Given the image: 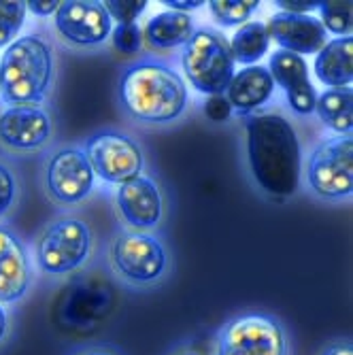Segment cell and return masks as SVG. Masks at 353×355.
<instances>
[{
	"label": "cell",
	"instance_id": "484cf974",
	"mask_svg": "<svg viewBox=\"0 0 353 355\" xmlns=\"http://www.w3.org/2000/svg\"><path fill=\"white\" fill-rule=\"evenodd\" d=\"M113 47L123 55H135L143 47V30L139 24H123L111 30Z\"/></svg>",
	"mask_w": 353,
	"mask_h": 355
},
{
	"label": "cell",
	"instance_id": "9a60e30c",
	"mask_svg": "<svg viewBox=\"0 0 353 355\" xmlns=\"http://www.w3.org/2000/svg\"><path fill=\"white\" fill-rule=\"evenodd\" d=\"M113 292L98 281H79L75 283L69 294L64 296L60 306V315L69 326L79 330L92 328L111 311Z\"/></svg>",
	"mask_w": 353,
	"mask_h": 355
},
{
	"label": "cell",
	"instance_id": "9c48e42d",
	"mask_svg": "<svg viewBox=\"0 0 353 355\" xmlns=\"http://www.w3.org/2000/svg\"><path fill=\"white\" fill-rule=\"evenodd\" d=\"M115 270L132 283H153L166 268V251L155 236L141 232L119 234L111 245Z\"/></svg>",
	"mask_w": 353,
	"mask_h": 355
},
{
	"label": "cell",
	"instance_id": "d6986e66",
	"mask_svg": "<svg viewBox=\"0 0 353 355\" xmlns=\"http://www.w3.org/2000/svg\"><path fill=\"white\" fill-rule=\"evenodd\" d=\"M313 71L328 87H349L353 81V41L341 37L319 49Z\"/></svg>",
	"mask_w": 353,
	"mask_h": 355
},
{
	"label": "cell",
	"instance_id": "ac0fdd59",
	"mask_svg": "<svg viewBox=\"0 0 353 355\" xmlns=\"http://www.w3.org/2000/svg\"><path fill=\"white\" fill-rule=\"evenodd\" d=\"M275 92V81L266 67L253 64V67H245L243 71L234 73L230 85L226 87V98L239 113H251L258 107H262Z\"/></svg>",
	"mask_w": 353,
	"mask_h": 355
},
{
	"label": "cell",
	"instance_id": "44dd1931",
	"mask_svg": "<svg viewBox=\"0 0 353 355\" xmlns=\"http://www.w3.org/2000/svg\"><path fill=\"white\" fill-rule=\"evenodd\" d=\"M315 113L330 130L349 137L353 128V92L351 87H330L317 96Z\"/></svg>",
	"mask_w": 353,
	"mask_h": 355
},
{
	"label": "cell",
	"instance_id": "cb8c5ba5",
	"mask_svg": "<svg viewBox=\"0 0 353 355\" xmlns=\"http://www.w3.org/2000/svg\"><path fill=\"white\" fill-rule=\"evenodd\" d=\"M26 3L0 0V49H7L17 37L26 21Z\"/></svg>",
	"mask_w": 353,
	"mask_h": 355
},
{
	"label": "cell",
	"instance_id": "4fadbf2b",
	"mask_svg": "<svg viewBox=\"0 0 353 355\" xmlns=\"http://www.w3.org/2000/svg\"><path fill=\"white\" fill-rule=\"evenodd\" d=\"M268 73L273 81L285 92V98L298 115L315 113L317 92L309 79V67L302 55L292 51H275L270 55Z\"/></svg>",
	"mask_w": 353,
	"mask_h": 355
},
{
	"label": "cell",
	"instance_id": "4316f807",
	"mask_svg": "<svg viewBox=\"0 0 353 355\" xmlns=\"http://www.w3.org/2000/svg\"><path fill=\"white\" fill-rule=\"evenodd\" d=\"M103 7L109 13L111 21L123 26V24H135L147 9V3L145 0H107V3H103Z\"/></svg>",
	"mask_w": 353,
	"mask_h": 355
},
{
	"label": "cell",
	"instance_id": "6da1fadb",
	"mask_svg": "<svg viewBox=\"0 0 353 355\" xmlns=\"http://www.w3.org/2000/svg\"><path fill=\"white\" fill-rule=\"evenodd\" d=\"M247 159L268 196H294L300 185V143L292 123L279 113L249 117L245 123Z\"/></svg>",
	"mask_w": 353,
	"mask_h": 355
},
{
	"label": "cell",
	"instance_id": "ffe728a7",
	"mask_svg": "<svg viewBox=\"0 0 353 355\" xmlns=\"http://www.w3.org/2000/svg\"><path fill=\"white\" fill-rule=\"evenodd\" d=\"M143 30V41L153 49H173L185 45L194 35V21L187 13L162 11L153 15Z\"/></svg>",
	"mask_w": 353,
	"mask_h": 355
},
{
	"label": "cell",
	"instance_id": "5b68a950",
	"mask_svg": "<svg viewBox=\"0 0 353 355\" xmlns=\"http://www.w3.org/2000/svg\"><path fill=\"white\" fill-rule=\"evenodd\" d=\"M92 251L89 225L75 217L51 221L37 243L39 266L49 275H67L79 268Z\"/></svg>",
	"mask_w": 353,
	"mask_h": 355
},
{
	"label": "cell",
	"instance_id": "f546056e",
	"mask_svg": "<svg viewBox=\"0 0 353 355\" xmlns=\"http://www.w3.org/2000/svg\"><path fill=\"white\" fill-rule=\"evenodd\" d=\"M279 9L283 13H298V15H311V11L319 9L322 3H313V0H279Z\"/></svg>",
	"mask_w": 353,
	"mask_h": 355
},
{
	"label": "cell",
	"instance_id": "d6a6232c",
	"mask_svg": "<svg viewBox=\"0 0 353 355\" xmlns=\"http://www.w3.org/2000/svg\"><path fill=\"white\" fill-rule=\"evenodd\" d=\"M319 355H353V349H351V345L349 343H343V340H338V343H332V345H328L322 353Z\"/></svg>",
	"mask_w": 353,
	"mask_h": 355
},
{
	"label": "cell",
	"instance_id": "4dcf8cb0",
	"mask_svg": "<svg viewBox=\"0 0 353 355\" xmlns=\"http://www.w3.org/2000/svg\"><path fill=\"white\" fill-rule=\"evenodd\" d=\"M58 5L60 3H55V0H30V3H26V11H32L35 15L47 17V15L58 11Z\"/></svg>",
	"mask_w": 353,
	"mask_h": 355
},
{
	"label": "cell",
	"instance_id": "603a6c76",
	"mask_svg": "<svg viewBox=\"0 0 353 355\" xmlns=\"http://www.w3.org/2000/svg\"><path fill=\"white\" fill-rule=\"evenodd\" d=\"M258 7V0H213L209 3L211 15L221 26H243V21H247Z\"/></svg>",
	"mask_w": 353,
	"mask_h": 355
},
{
	"label": "cell",
	"instance_id": "52a82bcc",
	"mask_svg": "<svg viewBox=\"0 0 353 355\" xmlns=\"http://www.w3.org/2000/svg\"><path fill=\"white\" fill-rule=\"evenodd\" d=\"M285 336L279 321L260 313L228 321L217 345V355H285Z\"/></svg>",
	"mask_w": 353,
	"mask_h": 355
},
{
	"label": "cell",
	"instance_id": "f1b7e54d",
	"mask_svg": "<svg viewBox=\"0 0 353 355\" xmlns=\"http://www.w3.org/2000/svg\"><path fill=\"white\" fill-rule=\"evenodd\" d=\"M205 115L207 119H211L213 123H221L230 119L232 115V107L226 98V94H215V96H209L207 103H205Z\"/></svg>",
	"mask_w": 353,
	"mask_h": 355
},
{
	"label": "cell",
	"instance_id": "ba28073f",
	"mask_svg": "<svg viewBox=\"0 0 353 355\" xmlns=\"http://www.w3.org/2000/svg\"><path fill=\"white\" fill-rule=\"evenodd\" d=\"M85 155L94 175L107 183H128L143 171L141 147L121 132H101L92 137Z\"/></svg>",
	"mask_w": 353,
	"mask_h": 355
},
{
	"label": "cell",
	"instance_id": "7c38bea8",
	"mask_svg": "<svg viewBox=\"0 0 353 355\" xmlns=\"http://www.w3.org/2000/svg\"><path fill=\"white\" fill-rule=\"evenodd\" d=\"M51 137V117L39 105H13L0 113V143L11 151H37Z\"/></svg>",
	"mask_w": 353,
	"mask_h": 355
},
{
	"label": "cell",
	"instance_id": "30bf717a",
	"mask_svg": "<svg viewBox=\"0 0 353 355\" xmlns=\"http://www.w3.org/2000/svg\"><path fill=\"white\" fill-rule=\"evenodd\" d=\"M53 24L64 41L79 47L105 43L113 30V21L103 3H83V0L60 3L53 13Z\"/></svg>",
	"mask_w": 353,
	"mask_h": 355
},
{
	"label": "cell",
	"instance_id": "e0dca14e",
	"mask_svg": "<svg viewBox=\"0 0 353 355\" xmlns=\"http://www.w3.org/2000/svg\"><path fill=\"white\" fill-rule=\"evenodd\" d=\"M117 207L123 219L135 228H155L162 219V196L157 185L147 177L121 183L117 189Z\"/></svg>",
	"mask_w": 353,
	"mask_h": 355
},
{
	"label": "cell",
	"instance_id": "3957f363",
	"mask_svg": "<svg viewBox=\"0 0 353 355\" xmlns=\"http://www.w3.org/2000/svg\"><path fill=\"white\" fill-rule=\"evenodd\" d=\"M53 49L41 35L15 39L0 60V98L7 105H39L53 81Z\"/></svg>",
	"mask_w": 353,
	"mask_h": 355
},
{
	"label": "cell",
	"instance_id": "d4e9b609",
	"mask_svg": "<svg viewBox=\"0 0 353 355\" xmlns=\"http://www.w3.org/2000/svg\"><path fill=\"white\" fill-rule=\"evenodd\" d=\"M322 26L326 32H332L338 39L351 35V3H322Z\"/></svg>",
	"mask_w": 353,
	"mask_h": 355
},
{
	"label": "cell",
	"instance_id": "8992f818",
	"mask_svg": "<svg viewBox=\"0 0 353 355\" xmlns=\"http://www.w3.org/2000/svg\"><path fill=\"white\" fill-rule=\"evenodd\" d=\"M309 185L322 198H347L353 189V141L334 137L317 145L309 159Z\"/></svg>",
	"mask_w": 353,
	"mask_h": 355
},
{
	"label": "cell",
	"instance_id": "e575fe53",
	"mask_svg": "<svg viewBox=\"0 0 353 355\" xmlns=\"http://www.w3.org/2000/svg\"><path fill=\"white\" fill-rule=\"evenodd\" d=\"M85 355H113V353H109V351H89Z\"/></svg>",
	"mask_w": 353,
	"mask_h": 355
},
{
	"label": "cell",
	"instance_id": "83f0119b",
	"mask_svg": "<svg viewBox=\"0 0 353 355\" xmlns=\"http://www.w3.org/2000/svg\"><path fill=\"white\" fill-rule=\"evenodd\" d=\"M15 198H17V179L5 162H0V217H5L11 211Z\"/></svg>",
	"mask_w": 353,
	"mask_h": 355
},
{
	"label": "cell",
	"instance_id": "5bb4252c",
	"mask_svg": "<svg viewBox=\"0 0 353 355\" xmlns=\"http://www.w3.org/2000/svg\"><path fill=\"white\" fill-rule=\"evenodd\" d=\"M266 30L270 41L275 39L283 51H292L296 55L319 53V49L328 43V32L324 30L322 21L313 15L279 11L268 19Z\"/></svg>",
	"mask_w": 353,
	"mask_h": 355
},
{
	"label": "cell",
	"instance_id": "d590c367",
	"mask_svg": "<svg viewBox=\"0 0 353 355\" xmlns=\"http://www.w3.org/2000/svg\"><path fill=\"white\" fill-rule=\"evenodd\" d=\"M181 355H200V353H196V351H185V353H181Z\"/></svg>",
	"mask_w": 353,
	"mask_h": 355
},
{
	"label": "cell",
	"instance_id": "836d02e7",
	"mask_svg": "<svg viewBox=\"0 0 353 355\" xmlns=\"http://www.w3.org/2000/svg\"><path fill=\"white\" fill-rule=\"evenodd\" d=\"M7 334V313L3 311V304H0V343H3Z\"/></svg>",
	"mask_w": 353,
	"mask_h": 355
},
{
	"label": "cell",
	"instance_id": "2e32d148",
	"mask_svg": "<svg viewBox=\"0 0 353 355\" xmlns=\"http://www.w3.org/2000/svg\"><path fill=\"white\" fill-rule=\"evenodd\" d=\"M32 266L24 243L0 225V304H11L26 296Z\"/></svg>",
	"mask_w": 353,
	"mask_h": 355
},
{
	"label": "cell",
	"instance_id": "277c9868",
	"mask_svg": "<svg viewBox=\"0 0 353 355\" xmlns=\"http://www.w3.org/2000/svg\"><path fill=\"white\" fill-rule=\"evenodd\" d=\"M183 73L200 94H223L234 77L236 62L228 39L215 30H194L183 45Z\"/></svg>",
	"mask_w": 353,
	"mask_h": 355
},
{
	"label": "cell",
	"instance_id": "8fae6325",
	"mask_svg": "<svg viewBox=\"0 0 353 355\" xmlns=\"http://www.w3.org/2000/svg\"><path fill=\"white\" fill-rule=\"evenodd\" d=\"M94 179L96 175L89 166V159L81 149H62L47 162V191L58 202L75 205L85 200L94 187Z\"/></svg>",
	"mask_w": 353,
	"mask_h": 355
},
{
	"label": "cell",
	"instance_id": "7a4b0ae2",
	"mask_svg": "<svg viewBox=\"0 0 353 355\" xmlns=\"http://www.w3.org/2000/svg\"><path fill=\"white\" fill-rule=\"evenodd\" d=\"M119 98L135 119L164 123L183 113L187 85L179 73L162 62H139L123 73Z\"/></svg>",
	"mask_w": 353,
	"mask_h": 355
},
{
	"label": "cell",
	"instance_id": "7402d4cb",
	"mask_svg": "<svg viewBox=\"0 0 353 355\" xmlns=\"http://www.w3.org/2000/svg\"><path fill=\"white\" fill-rule=\"evenodd\" d=\"M230 43V51L234 62H241L245 67H253L270 47V37L264 24L260 21H247L243 24L236 32Z\"/></svg>",
	"mask_w": 353,
	"mask_h": 355
},
{
	"label": "cell",
	"instance_id": "1f68e13d",
	"mask_svg": "<svg viewBox=\"0 0 353 355\" xmlns=\"http://www.w3.org/2000/svg\"><path fill=\"white\" fill-rule=\"evenodd\" d=\"M162 5L169 7V11H179V13H185V11H194V9H200L205 3L203 0H164Z\"/></svg>",
	"mask_w": 353,
	"mask_h": 355
}]
</instances>
